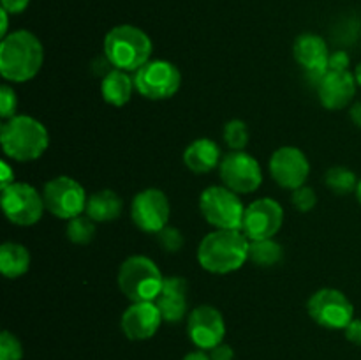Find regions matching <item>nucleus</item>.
I'll return each instance as SVG.
<instances>
[{"instance_id": "1", "label": "nucleus", "mask_w": 361, "mask_h": 360, "mask_svg": "<svg viewBox=\"0 0 361 360\" xmlns=\"http://www.w3.org/2000/svg\"><path fill=\"white\" fill-rule=\"evenodd\" d=\"M249 246L242 229H215L200 242L197 261L210 274H231L249 260Z\"/></svg>"}, {"instance_id": "2", "label": "nucleus", "mask_w": 361, "mask_h": 360, "mask_svg": "<svg viewBox=\"0 0 361 360\" xmlns=\"http://www.w3.org/2000/svg\"><path fill=\"white\" fill-rule=\"evenodd\" d=\"M44 62L42 42L28 30L7 34L0 42V74L4 80L25 83L37 76Z\"/></svg>"}, {"instance_id": "3", "label": "nucleus", "mask_w": 361, "mask_h": 360, "mask_svg": "<svg viewBox=\"0 0 361 360\" xmlns=\"http://www.w3.org/2000/svg\"><path fill=\"white\" fill-rule=\"evenodd\" d=\"M4 154L18 162L35 161L46 152L49 134L44 124L28 115H14L0 127Z\"/></svg>"}, {"instance_id": "4", "label": "nucleus", "mask_w": 361, "mask_h": 360, "mask_svg": "<svg viewBox=\"0 0 361 360\" xmlns=\"http://www.w3.org/2000/svg\"><path fill=\"white\" fill-rule=\"evenodd\" d=\"M152 39L147 32L134 25H118L113 27L104 37L106 60L115 69L126 73H136L140 67L150 62Z\"/></svg>"}, {"instance_id": "5", "label": "nucleus", "mask_w": 361, "mask_h": 360, "mask_svg": "<svg viewBox=\"0 0 361 360\" xmlns=\"http://www.w3.org/2000/svg\"><path fill=\"white\" fill-rule=\"evenodd\" d=\"M164 275L147 256H130L118 270V286L130 302H155L161 295Z\"/></svg>"}, {"instance_id": "6", "label": "nucleus", "mask_w": 361, "mask_h": 360, "mask_svg": "<svg viewBox=\"0 0 361 360\" xmlns=\"http://www.w3.org/2000/svg\"><path fill=\"white\" fill-rule=\"evenodd\" d=\"M200 210L215 229H242L243 207L235 191L226 186H210L201 193Z\"/></svg>"}, {"instance_id": "7", "label": "nucleus", "mask_w": 361, "mask_h": 360, "mask_svg": "<svg viewBox=\"0 0 361 360\" xmlns=\"http://www.w3.org/2000/svg\"><path fill=\"white\" fill-rule=\"evenodd\" d=\"M42 200L49 214L71 221L87 210L88 198L78 180L62 175L46 182L42 189Z\"/></svg>"}, {"instance_id": "8", "label": "nucleus", "mask_w": 361, "mask_h": 360, "mask_svg": "<svg viewBox=\"0 0 361 360\" xmlns=\"http://www.w3.org/2000/svg\"><path fill=\"white\" fill-rule=\"evenodd\" d=\"M310 318L328 330H344L355 320V306L351 300L335 288L317 289L307 302Z\"/></svg>"}, {"instance_id": "9", "label": "nucleus", "mask_w": 361, "mask_h": 360, "mask_svg": "<svg viewBox=\"0 0 361 360\" xmlns=\"http://www.w3.org/2000/svg\"><path fill=\"white\" fill-rule=\"evenodd\" d=\"M182 74L168 60H150L134 73V87L143 97L152 101L169 99L180 90Z\"/></svg>"}, {"instance_id": "10", "label": "nucleus", "mask_w": 361, "mask_h": 360, "mask_svg": "<svg viewBox=\"0 0 361 360\" xmlns=\"http://www.w3.org/2000/svg\"><path fill=\"white\" fill-rule=\"evenodd\" d=\"M2 210L13 224L34 226L46 210L42 194L34 186L14 182L2 189Z\"/></svg>"}, {"instance_id": "11", "label": "nucleus", "mask_w": 361, "mask_h": 360, "mask_svg": "<svg viewBox=\"0 0 361 360\" xmlns=\"http://www.w3.org/2000/svg\"><path fill=\"white\" fill-rule=\"evenodd\" d=\"M219 172L224 186L236 194L254 193L263 184V169L259 162L245 150H233L226 154Z\"/></svg>"}, {"instance_id": "12", "label": "nucleus", "mask_w": 361, "mask_h": 360, "mask_svg": "<svg viewBox=\"0 0 361 360\" xmlns=\"http://www.w3.org/2000/svg\"><path fill=\"white\" fill-rule=\"evenodd\" d=\"M171 205L161 189H145L134 196L130 205V217L134 224L147 233H159L168 226Z\"/></svg>"}, {"instance_id": "13", "label": "nucleus", "mask_w": 361, "mask_h": 360, "mask_svg": "<svg viewBox=\"0 0 361 360\" xmlns=\"http://www.w3.org/2000/svg\"><path fill=\"white\" fill-rule=\"evenodd\" d=\"M282 222H284V210L279 201L271 198H259L245 208L242 232L250 242L274 239L282 228Z\"/></svg>"}, {"instance_id": "14", "label": "nucleus", "mask_w": 361, "mask_h": 360, "mask_svg": "<svg viewBox=\"0 0 361 360\" xmlns=\"http://www.w3.org/2000/svg\"><path fill=\"white\" fill-rule=\"evenodd\" d=\"M270 175L281 187L295 191L305 186L310 175V162L300 148L281 147L270 157Z\"/></svg>"}, {"instance_id": "15", "label": "nucleus", "mask_w": 361, "mask_h": 360, "mask_svg": "<svg viewBox=\"0 0 361 360\" xmlns=\"http://www.w3.org/2000/svg\"><path fill=\"white\" fill-rule=\"evenodd\" d=\"M187 334L197 349L210 352L212 348L224 342V316L214 306L196 307L187 318Z\"/></svg>"}, {"instance_id": "16", "label": "nucleus", "mask_w": 361, "mask_h": 360, "mask_svg": "<svg viewBox=\"0 0 361 360\" xmlns=\"http://www.w3.org/2000/svg\"><path fill=\"white\" fill-rule=\"evenodd\" d=\"M162 314L155 302H133L122 314L120 327L130 341H147L161 328Z\"/></svg>"}, {"instance_id": "17", "label": "nucleus", "mask_w": 361, "mask_h": 360, "mask_svg": "<svg viewBox=\"0 0 361 360\" xmlns=\"http://www.w3.org/2000/svg\"><path fill=\"white\" fill-rule=\"evenodd\" d=\"M355 74L349 71H328L324 80L317 87V95L319 102L326 109H342L351 104L353 97L356 94Z\"/></svg>"}, {"instance_id": "18", "label": "nucleus", "mask_w": 361, "mask_h": 360, "mask_svg": "<svg viewBox=\"0 0 361 360\" xmlns=\"http://www.w3.org/2000/svg\"><path fill=\"white\" fill-rule=\"evenodd\" d=\"M187 289H189V284L185 277H180V275L164 277L161 295L155 299L162 320L168 323H178L183 320L187 314Z\"/></svg>"}, {"instance_id": "19", "label": "nucleus", "mask_w": 361, "mask_h": 360, "mask_svg": "<svg viewBox=\"0 0 361 360\" xmlns=\"http://www.w3.org/2000/svg\"><path fill=\"white\" fill-rule=\"evenodd\" d=\"M221 148L208 138L194 140L183 152V162L192 173L203 175L221 166Z\"/></svg>"}, {"instance_id": "20", "label": "nucleus", "mask_w": 361, "mask_h": 360, "mask_svg": "<svg viewBox=\"0 0 361 360\" xmlns=\"http://www.w3.org/2000/svg\"><path fill=\"white\" fill-rule=\"evenodd\" d=\"M293 53L303 71L314 69V67H328V59H330L328 44L317 34L307 32V34L298 35L293 46Z\"/></svg>"}, {"instance_id": "21", "label": "nucleus", "mask_w": 361, "mask_h": 360, "mask_svg": "<svg viewBox=\"0 0 361 360\" xmlns=\"http://www.w3.org/2000/svg\"><path fill=\"white\" fill-rule=\"evenodd\" d=\"M136 90L134 87V78L129 76V73L126 71H120L113 67L111 71H108L104 78L101 81V94L108 104L120 106L127 104L133 97V92Z\"/></svg>"}, {"instance_id": "22", "label": "nucleus", "mask_w": 361, "mask_h": 360, "mask_svg": "<svg viewBox=\"0 0 361 360\" xmlns=\"http://www.w3.org/2000/svg\"><path fill=\"white\" fill-rule=\"evenodd\" d=\"M123 203L118 194L111 189H102L90 194L87 201V215L95 222H109L120 217Z\"/></svg>"}, {"instance_id": "23", "label": "nucleus", "mask_w": 361, "mask_h": 360, "mask_svg": "<svg viewBox=\"0 0 361 360\" xmlns=\"http://www.w3.org/2000/svg\"><path fill=\"white\" fill-rule=\"evenodd\" d=\"M30 268V253L18 242H4L0 246V270L6 277L16 279Z\"/></svg>"}, {"instance_id": "24", "label": "nucleus", "mask_w": 361, "mask_h": 360, "mask_svg": "<svg viewBox=\"0 0 361 360\" xmlns=\"http://www.w3.org/2000/svg\"><path fill=\"white\" fill-rule=\"evenodd\" d=\"M284 249L274 239L254 240L249 246V260L254 261L257 267H274L282 260Z\"/></svg>"}, {"instance_id": "25", "label": "nucleus", "mask_w": 361, "mask_h": 360, "mask_svg": "<svg viewBox=\"0 0 361 360\" xmlns=\"http://www.w3.org/2000/svg\"><path fill=\"white\" fill-rule=\"evenodd\" d=\"M360 180L356 179L355 172H351L345 166H331L324 175V184L331 193L338 194V196H348L353 191L356 193Z\"/></svg>"}, {"instance_id": "26", "label": "nucleus", "mask_w": 361, "mask_h": 360, "mask_svg": "<svg viewBox=\"0 0 361 360\" xmlns=\"http://www.w3.org/2000/svg\"><path fill=\"white\" fill-rule=\"evenodd\" d=\"M67 239L78 246H87L95 236V221H92L88 215H78L67 222Z\"/></svg>"}, {"instance_id": "27", "label": "nucleus", "mask_w": 361, "mask_h": 360, "mask_svg": "<svg viewBox=\"0 0 361 360\" xmlns=\"http://www.w3.org/2000/svg\"><path fill=\"white\" fill-rule=\"evenodd\" d=\"M224 141L231 150H243L249 143V129L243 120H229L224 126Z\"/></svg>"}, {"instance_id": "28", "label": "nucleus", "mask_w": 361, "mask_h": 360, "mask_svg": "<svg viewBox=\"0 0 361 360\" xmlns=\"http://www.w3.org/2000/svg\"><path fill=\"white\" fill-rule=\"evenodd\" d=\"M23 359V346L20 339L9 330L0 334V360H21Z\"/></svg>"}, {"instance_id": "29", "label": "nucleus", "mask_w": 361, "mask_h": 360, "mask_svg": "<svg viewBox=\"0 0 361 360\" xmlns=\"http://www.w3.org/2000/svg\"><path fill=\"white\" fill-rule=\"evenodd\" d=\"M18 108V97L14 88H11L9 85H2L0 87V116L4 120H9L16 115Z\"/></svg>"}, {"instance_id": "30", "label": "nucleus", "mask_w": 361, "mask_h": 360, "mask_svg": "<svg viewBox=\"0 0 361 360\" xmlns=\"http://www.w3.org/2000/svg\"><path fill=\"white\" fill-rule=\"evenodd\" d=\"M291 203L295 205V208H298L300 212H310L317 203V196L314 193V189L310 187L302 186L298 189L293 191L291 194Z\"/></svg>"}, {"instance_id": "31", "label": "nucleus", "mask_w": 361, "mask_h": 360, "mask_svg": "<svg viewBox=\"0 0 361 360\" xmlns=\"http://www.w3.org/2000/svg\"><path fill=\"white\" fill-rule=\"evenodd\" d=\"M157 240L162 249L168 251V253H176V251H180V247L183 244L182 233L176 228H171V226H166L164 229H161L157 233Z\"/></svg>"}, {"instance_id": "32", "label": "nucleus", "mask_w": 361, "mask_h": 360, "mask_svg": "<svg viewBox=\"0 0 361 360\" xmlns=\"http://www.w3.org/2000/svg\"><path fill=\"white\" fill-rule=\"evenodd\" d=\"M349 55L345 52L330 53L328 59V69L330 71H349Z\"/></svg>"}, {"instance_id": "33", "label": "nucleus", "mask_w": 361, "mask_h": 360, "mask_svg": "<svg viewBox=\"0 0 361 360\" xmlns=\"http://www.w3.org/2000/svg\"><path fill=\"white\" fill-rule=\"evenodd\" d=\"M212 360H235V349L228 342H221L215 348L210 349Z\"/></svg>"}, {"instance_id": "34", "label": "nucleus", "mask_w": 361, "mask_h": 360, "mask_svg": "<svg viewBox=\"0 0 361 360\" xmlns=\"http://www.w3.org/2000/svg\"><path fill=\"white\" fill-rule=\"evenodd\" d=\"M345 332V339L353 344L361 346V318H355L348 327L344 328Z\"/></svg>"}, {"instance_id": "35", "label": "nucleus", "mask_w": 361, "mask_h": 360, "mask_svg": "<svg viewBox=\"0 0 361 360\" xmlns=\"http://www.w3.org/2000/svg\"><path fill=\"white\" fill-rule=\"evenodd\" d=\"M30 0H2V9L9 14H20L28 7Z\"/></svg>"}, {"instance_id": "36", "label": "nucleus", "mask_w": 361, "mask_h": 360, "mask_svg": "<svg viewBox=\"0 0 361 360\" xmlns=\"http://www.w3.org/2000/svg\"><path fill=\"white\" fill-rule=\"evenodd\" d=\"M0 169H2V180H0V187H2V189H6V187H9L11 184L16 182V180H14V172L9 166V162L7 161L0 162Z\"/></svg>"}, {"instance_id": "37", "label": "nucleus", "mask_w": 361, "mask_h": 360, "mask_svg": "<svg viewBox=\"0 0 361 360\" xmlns=\"http://www.w3.org/2000/svg\"><path fill=\"white\" fill-rule=\"evenodd\" d=\"M349 116H351V120L355 122V126L361 129V101L355 102V104L351 106V109H349Z\"/></svg>"}, {"instance_id": "38", "label": "nucleus", "mask_w": 361, "mask_h": 360, "mask_svg": "<svg viewBox=\"0 0 361 360\" xmlns=\"http://www.w3.org/2000/svg\"><path fill=\"white\" fill-rule=\"evenodd\" d=\"M182 360H212L210 353H207L204 349H194V352L187 353Z\"/></svg>"}, {"instance_id": "39", "label": "nucleus", "mask_w": 361, "mask_h": 360, "mask_svg": "<svg viewBox=\"0 0 361 360\" xmlns=\"http://www.w3.org/2000/svg\"><path fill=\"white\" fill-rule=\"evenodd\" d=\"M0 20H2V27H0V35L2 39L7 35V27H9V13L6 9L0 11Z\"/></svg>"}, {"instance_id": "40", "label": "nucleus", "mask_w": 361, "mask_h": 360, "mask_svg": "<svg viewBox=\"0 0 361 360\" xmlns=\"http://www.w3.org/2000/svg\"><path fill=\"white\" fill-rule=\"evenodd\" d=\"M355 80H356V83L361 87V62L356 66V69H355Z\"/></svg>"}, {"instance_id": "41", "label": "nucleus", "mask_w": 361, "mask_h": 360, "mask_svg": "<svg viewBox=\"0 0 361 360\" xmlns=\"http://www.w3.org/2000/svg\"><path fill=\"white\" fill-rule=\"evenodd\" d=\"M356 198H358V201L361 205V180L358 182V187H356Z\"/></svg>"}]
</instances>
